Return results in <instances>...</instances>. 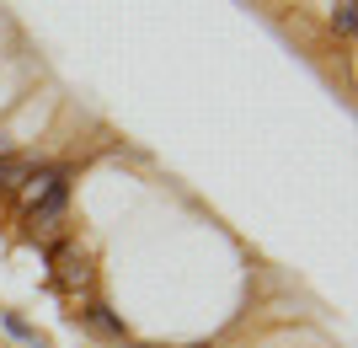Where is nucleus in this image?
<instances>
[{
	"label": "nucleus",
	"instance_id": "obj_1",
	"mask_svg": "<svg viewBox=\"0 0 358 348\" xmlns=\"http://www.w3.org/2000/svg\"><path fill=\"white\" fill-rule=\"evenodd\" d=\"M358 6L353 0H343V6H337V11H331V32H337V38H353V22H358Z\"/></svg>",
	"mask_w": 358,
	"mask_h": 348
},
{
	"label": "nucleus",
	"instance_id": "obj_2",
	"mask_svg": "<svg viewBox=\"0 0 358 348\" xmlns=\"http://www.w3.org/2000/svg\"><path fill=\"white\" fill-rule=\"evenodd\" d=\"M86 321L96 327V333H113V337H123V321H118V316H107V305H91V311H86Z\"/></svg>",
	"mask_w": 358,
	"mask_h": 348
}]
</instances>
